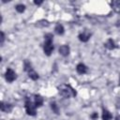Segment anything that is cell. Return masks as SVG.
<instances>
[{
    "label": "cell",
    "instance_id": "20",
    "mask_svg": "<svg viewBox=\"0 0 120 120\" xmlns=\"http://www.w3.org/2000/svg\"><path fill=\"white\" fill-rule=\"evenodd\" d=\"M42 3H43V1H34V4L35 5H38V6H40Z\"/></svg>",
    "mask_w": 120,
    "mask_h": 120
},
{
    "label": "cell",
    "instance_id": "5",
    "mask_svg": "<svg viewBox=\"0 0 120 120\" xmlns=\"http://www.w3.org/2000/svg\"><path fill=\"white\" fill-rule=\"evenodd\" d=\"M90 37H91V34H90L88 31H84V32L81 33V34L78 36L79 39H80L82 42H86V41H88L89 38H90Z\"/></svg>",
    "mask_w": 120,
    "mask_h": 120
},
{
    "label": "cell",
    "instance_id": "8",
    "mask_svg": "<svg viewBox=\"0 0 120 120\" xmlns=\"http://www.w3.org/2000/svg\"><path fill=\"white\" fill-rule=\"evenodd\" d=\"M0 109H1L2 112H10L11 110H12V105L8 104V103H4L3 101H1Z\"/></svg>",
    "mask_w": 120,
    "mask_h": 120
},
{
    "label": "cell",
    "instance_id": "22",
    "mask_svg": "<svg viewBox=\"0 0 120 120\" xmlns=\"http://www.w3.org/2000/svg\"><path fill=\"white\" fill-rule=\"evenodd\" d=\"M119 85H120V79H119Z\"/></svg>",
    "mask_w": 120,
    "mask_h": 120
},
{
    "label": "cell",
    "instance_id": "16",
    "mask_svg": "<svg viewBox=\"0 0 120 120\" xmlns=\"http://www.w3.org/2000/svg\"><path fill=\"white\" fill-rule=\"evenodd\" d=\"M23 65H24V71L28 72L30 69H32V65H31V63H30L29 61L25 60L24 63H23Z\"/></svg>",
    "mask_w": 120,
    "mask_h": 120
},
{
    "label": "cell",
    "instance_id": "1",
    "mask_svg": "<svg viewBox=\"0 0 120 120\" xmlns=\"http://www.w3.org/2000/svg\"><path fill=\"white\" fill-rule=\"evenodd\" d=\"M44 45H43V51H44V53L48 56H50L54 49L53 47V44H52V39H53V35L51 34V33H48L44 36Z\"/></svg>",
    "mask_w": 120,
    "mask_h": 120
},
{
    "label": "cell",
    "instance_id": "10",
    "mask_svg": "<svg viewBox=\"0 0 120 120\" xmlns=\"http://www.w3.org/2000/svg\"><path fill=\"white\" fill-rule=\"evenodd\" d=\"M34 103L36 105V107H40L43 104V98L40 95H35V100Z\"/></svg>",
    "mask_w": 120,
    "mask_h": 120
},
{
    "label": "cell",
    "instance_id": "4",
    "mask_svg": "<svg viewBox=\"0 0 120 120\" xmlns=\"http://www.w3.org/2000/svg\"><path fill=\"white\" fill-rule=\"evenodd\" d=\"M5 77H6V80L8 82H12L13 81L16 80L17 78V75L15 73V71L11 68H8L7 71H6V74H5Z\"/></svg>",
    "mask_w": 120,
    "mask_h": 120
},
{
    "label": "cell",
    "instance_id": "11",
    "mask_svg": "<svg viewBox=\"0 0 120 120\" xmlns=\"http://www.w3.org/2000/svg\"><path fill=\"white\" fill-rule=\"evenodd\" d=\"M112 114L106 109L102 110V120H112Z\"/></svg>",
    "mask_w": 120,
    "mask_h": 120
},
{
    "label": "cell",
    "instance_id": "9",
    "mask_svg": "<svg viewBox=\"0 0 120 120\" xmlns=\"http://www.w3.org/2000/svg\"><path fill=\"white\" fill-rule=\"evenodd\" d=\"M104 46H105V48H107L108 50H113V49L116 48V45H115L114 41H113L112 38H109V39L106 41V43L104 44Z\"/></svg>",
    "mask_w": 120,
    "mask_h": 120
},
{
    "label": "cell",
    "instance_id": "13",
    "mask_svg": "<svg viewBox=\"0 0 120 120\" xmlns=\"http://www.w3.org/2000/svg\"><path fill=\"white\" fill-rule=\"evenodd\" d=\"M27 73H28V77H29L30 79H32L33 81H37V80L38 79V73H37L33 68H32V69H30Z\"/></svg>",
    "mask_w": 120,
    "mask_h": 120
},
{
    "label": "cell",
    "instance_id": "14",
    "mask_svg": "<svg viewBox=\"0 0 120 120\" xmlns=\"http://www.w3.org/2000/svg\"><path fill=\"white\" fill-rule=\"evenodd\" d=\"M111 6H112V8H113L114 11L120 12V2L119 1H112L111 3Z\"/></svg>",
    "mask_w": 120,
    "mask_h": 120
},
{
    "label": "cell",
    "instance_id": "12",
    "mask_svg": "<svg viewBox=\"0 0 120 120\" xmlns=\"http://www.w3.org/2000/svg\"><path fill=\"white\" fill-rule=\"evenodd\" d=\"M54 31L57 35H63L64 32H65V29H64V26L61 24V23H57L55 25V28H54Z\"/></svg>",
    "mask_w": 120,
    "mask_h": 120
},
{
    "label": "cell",
    "instance_id": "19",
    "mask_svg": "<svg viewBox=\"0 0 120 120\" xmlns=\"http://www.w3.org/2000/svg\"><path fill=\"white\" fill-rule=\"evenodd\" d=\"M4 40H5V34H4V32H1V41H0L1 45L4 43Z\"/></svg>",
    "mask_w": 120,
    "mask_h": 120
},
{
    "label": "cell",
    "instance_id": "18",
    "mask_svg": "<svg viewBox=\"0 0 120 120\" xmlns=\"http://www.w3.org/2000/svg\"><path fill=\"white\" fill-rule=\"evenodd\" d=\"M90 117H91L93 120H96V119H98V112H93V113L90 115Z\"/></svg>",
    "mask_w": 120,
    "mask_h": 120
},
{
    "label": "cell",
    "instance_id": "2",
    "mask_svg": "<svg viewBox=\"0 0 120 120\" xmlns=\"http://www.w3.org/2000/svg\"><path fill=\"white\" fill-rule=\"evenodd\" d=\"M58 92L62 97L67 98L75 97L77 95L76 91L69 84H61L60 86H58Z\"/></svg>",
    "mask_w": 120,
    "mask_h": 120
},
{
    "label": "cell",
    "instance_id": "15",
    "mask_svg": "<svg viewBox=\"0 0 120 120\" xmlns=\"http://www.w3.org/2000/svg\"><path fill=\"white\" fill-rule=\"evenodd\" d=\"M15 8H16V10H17L19 13H22V12L25 10V6L22 5V4H18V5H16Z\"/></svg>",
    "mask_w": 120,
    "mask_h": 120
},
{
    "label": "cell",
    "instance_id": "7",
    "mask_svg": "<svg viewBox=\"0 0 120 120\" xmlns=\"http://www.w3.org/2000/svg\"><path fill=\"white\" fill-rule=\"evenodd\" d=\"M59 53L63 56H68L69 54V47L68 45H62L59 48Z\"/></svg>",
    "mask_w": 120,
    "mask_h": 120
},
{
    "label": "cell",
    "instance_id": "3",
    "mask_svg": "<svg viewBox=\"0 0 120 120\" xmlns=\"http://www.w3.org/2000/svg\"><path fill=\"white\" fill-rule=\"evenodd\" d=\"M24 107H25L26 113H27L28 115H31V116H35V115H36V113H37L36 105H35V103H33V102L31 101V99H30L29 98H25Z\"/></svg>",
    "mask_w": 120,
    "mask_h": 120
},
{
    "label": "cell",
    "instance_id": "17",
    "mask_svg": "<svg viewBox=\"0 0 120 120\" xmlns=\"http://www.w3.org/2000/svg\"><path fill=\"white\" fill-rule=\"evenodd\" d=\"M51 108H52V110L53 112H55L56 114L59 113V108H58V106H57V104L55 102H52L51 103Z\"/></svg>",
    "mask_w": 120,
    "mask_h": 120
},
{
    "label": "cell",
    "instance_id": "6",
    "mask_svg": "<svg viewBox=\"0 0 120 120\" xmlns=\"http://www.w3.org/2000/svg\"><path fill=\"white\" fill-rule=\"evenodd\" d=\"M76 70H77V72H78L79 74H85V73L87 72V67H86L84 64L80 63V64L77 65Z\"/></svg>",
    "mask_w": 120,
    "mask_h": 120
},
{
    "label": "cell",
    "instance_id": "21",
    "mask_svg": "<svg viewBox=\"0 0 120 120\" xmlns=\"http://www.w3.org/2000/svg\"><path fill=\"white\" fill-rule=\"evenodd\" d=\"M115 120H120V115H119V114H118V115L115 117Z\"/></svg>",
    "mask_w": 120,
    "mask_h": 120
}]
</instances>
